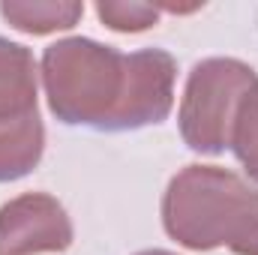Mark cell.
Segmentation results:
<instances>
[{
    "mask_svg": "<svg viewBox=\"0 0 258 255\" xmlns=\"http://www.w3.org/2000/svg\"><path fill=\"white\" fill-rule=\"evenodd\" d=\"M78 12H81V6H12V3H3V15L9 21H15V27L36 30V33L51 30V27H69Z\"/></svg>",
    "mask_w": 258,
    "mask_h": 255,
    "instance_id": "obj_1",
    "label": "cell"
},
{
    "mask_svg": "<svg viewBox=\"0 0 258 255\" xmlns=\"http://www.w3.org/2000/svg\"><path fill=\"white\" fill-rule=\"evenodd\" d=\"M246 96H249V102H246L249 120L240 117V120H243V132H240V138H237V156L243 159V165L258 177V90L246 93Z\"/></svg>",
    "mask_w": 258,
    "mask_h": 255,
    "instance_id": "obj_2",
    "label": "cell"
}]
</instances>
